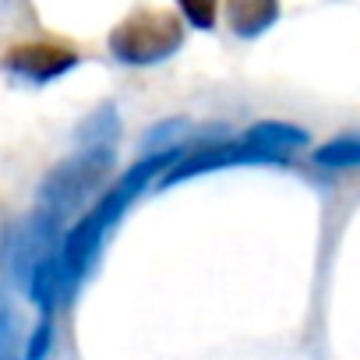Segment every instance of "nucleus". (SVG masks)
Listing matches in <instances>:
<instances>
[{
    "label": "nucleus",
    "mask_w": 360,
    "mask_h": 360,
    "mask_svg": "<svg viewBox=\"0 0 360 360\" xmlns=\"http://www.w3.org/2000/svg\"><path fill=\"white\" fill-rule=\"evenodd\" d=\"M50 339H53V332H50V318H43V321L29 332L25 360H43V356H46V349H50Z\"/></svg>",
    "instance_id": "f8f14e48"
},
{
    "label": "nucleus",
    "mask_w": 360,
    "mask_h": 360,
    "mask_svg": "<svg viewBox=\"0 0 360 360\" xmlns=\"http://www.w3.org/2000/svg\"><path fill=\"white\" fill-rule=\"evenodd\" d=\"M117 162V152L113 145H96V148H78L71 159L57 162L46 180H43V188H39V212L53 216V219H64L68 212H75L85 195H92L103 180L110 176Z\"/></svg>",
    "instance_id": "f03ea898"
},
{
    "label": "nucleus",
    "mask_w": 360,
    "mask_h": 360,
    "mask_svg": "<svg viewBox=\"0 0 360 360\" xmlns=\"http://www.w3.org/2000/svg\"><path fill=\"white\" fill-rule=\"evenodd\" d=\"M226 22L233 36L258 39L279 22V0H226Z\"/></svg>",
    "instance_id": "0eeeda50"
},
{
    "label": "nucleus",
    "mask_w": 360,
    "mask_h": 360,
    "mask_svg": "<svg viewBox=\"0 0 360 360\" xmlns=\"http://www.w3.org/2000/svg\"><path fill=\"white\" fill-rule=\"evenodd\" d=\"M176 4H180L184 18H188L195 29H202V32L216 29V18H219V0H176Z\"/></svg>",
    "instance_id": "9d476101"
},
{
    "label": "nucleus",
    "mask_w": 360,
    "mask_h": 360,
    "mask_svg": "<svg viewBox=\"0 0 360 360\" xmlns=\"http://www.w3.org/2000/svg\"><path fill=\"white\" fill-rule=\"evenodd\" d=\"M117 131H120L117 110H113V106H99V110L78 127V145H82V148L113 145V141H117Z\"/></svg>",
    "instance_id": "1a4fd4ad"
},
{
    "label": "nucleus",
    "mask_w": 360,
    "mask_h": 360,
    "mask_svg": "<svg viewBox=\"0 0 360 360\" xmlns=\"http://www.w3.org/2000/svg\"><path fill=\"white\" fill-rule=\"evenodd\" d=\"M15 346H18V321H15V311L4 307L0 311V360H18Z\"/></svg>",
    "instance_id": "9b49d317"
},
{
    "label": "nucleus",
    "mask_w": 360,
    "mask_h": 360,
    "mask_svg": "<svg viewBox=\"0 0 360 360\" xmlns=\"http://www.w3.org/2000/svg\"><path fill=\"white\" fill-rule=\"evenodd\" d=\"M60 219L46 216V212H32L25 216L18 226L8 230L4 240V265L11 269V276L22 283V290L29 286V279L36 276V269L60 248Z\"/></svg>",
    "instance_id": "20e7f679"
},
{
    "label": "nucleus",
    "mask_w": 360,
    "mask_h": 360,
    "mask_svg": "<svg viewBox=\"0 0 360 360\" xmlns=\"http://www.w3.org/2000/svg\"><path fill=\"white\" fill-rule=\"evenodd\" d=\"M82 64V53L71 43H57V39H32V43H15L4 57L0 68L8 75L32 82V85H46L64 78L68 71H75Z\"/></svg>",
    "instance_id": "39448f33"
},
{
    "label": "nucleus",
    "mask_w": 360,
    "mask_h": 360,
    "mask_svg": "<svg viewBox=\"0 0 360 360\" xmlns=\"http://www.w3.org/2000/svg\"><path fill=\"white\" fill-rule=\"evenodd\" d=\"M307 141L311 138H307L304 127L283 124V120H262V124H255L240 134V145L248 152V166L251 162H286Z\"/></svg>",
    "instance_id": "423d86ee"
},
{
    "label": "nucleus",
    "mask_w": 360,
    "mask_h": 360,
    "mask_svg": "<svg viewBox=\"0 0 360 360\" xmlns=\"http://www.w3.org/2000/svg\"><path fill=\"white\" fill-rule=\"evenodd\" d=\"M110 53L127 64V68H148L159 64L166 57H173L184 46V25L173 11H159V8H145L127 15L113 32H110Z\"/></svg>",
    "instance_id": "7ed1b4c3"
},
{
    "label": "nucleus",
    "mask_w": 360,
    "mask_h": 360,
    "mask_svg": "<svg viewBox=\"0 0 360 360\" xmlns=\"http://www.w3.org/2000/svg\"><path fill=\"white\" fill-rule=\"evenodd\" d=\"M311 162L321 169H356L360 166V134H339V138L318 145Z\"/></svg>",
    "instance_id": "6e6552de"
},
{
    "label": "nucleus",
    "mask_w": 360,
    "mask_h": 360,
    "mask_svg": "<svg viewBox=\"0 0 360 360\" xmlns=\"http://www.w3.org/2000/svg\"><path fill=\"white\" fill-rule=\"evenodd\" d=\"M8 307V300H4V293H0V311H4Z\"/></svg>",
    "instance_id": "ddd939ff"
},
{
    "label": "nucleus",
    "mask_w": 360,
    "mask_h": 360,
    "mask_svg": "<svg viewBox=\"0 0 360 360\" xmlns=\"http://www.w3.org/2000/svg\"><path fill=\"white\" fill-rule=\"evenodd\" d=\"M180 152H184V148H166V152H148L145 159H138V162L117 180V184L68 230V237L60 240V251H57V262H60V276H64V290H68V293L85 279L89 265L96 262V255H99L106 233L117 226V219H120V216L131 209V202L152 184V176H155L159 169H166L169 162H176Z\"/></svg>",
    "instance_id": "f257e3e1"
}]
</instances>
